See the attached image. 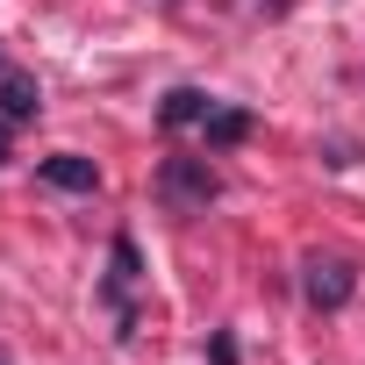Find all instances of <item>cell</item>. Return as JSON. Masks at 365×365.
<instances>
[{"mask_svg": "<svg viewBox=\"0 0 365 365\" xmlns=\"http://www.w3.org/2000/svg\"><path fill=\"white\" fill-rule=\"evenodd\" d=\"M215 194H222V179L208 158H158V201L172 215H201Z\"/></svg>", "mask_w": 365, "mask_h": 365, "instance_id": "cell-1", "label": "cell"}, {"mask_svg": "<svg viewBox=\"0 0 365 365\" xmlns=\"http://www.w3.org/2000/svg\"><path fill=\"white\" fill-rule=\"evenodd\" d=\"M301 294H308V308L336 315V308H351V294H358V265H351V258H308V265H301Z\"/></svg>", "mask_w": 365, "mask_h": 365, "instance_id": "cell-2", "label": "cell"}, {"mask_svg": "<svg viewBox=\"0 0 365 365\" xmlns=\"http://www.w3.org/2000/svg\"><path fill=\"white\" fill-rule=\"evenodd\" d=\"M36 179L58 187V194H93L101 187V165L79 158V150H51V158H36Z\"/></svg>", "mask_w": 365, "mask_h": 365, "instance_id": "cell-3", "label": "cell"}, {"mask_svg": "<svg viewBox=\"0 0 365 365\" xmlns=\"http://www.w3.org/2000/svg\"><path fill=\"white\" fill-rule=\"evenodd\" d=\"M215 108H222V101H215V93H201V86H172V93L158 101V122H165V129H201Z\"/></svg>", "mask_w": 365, "mask_h": 365, "instance_id": "cell-4", "label": "cell"}, {"mask_svg": "<svg viewBox=\"0 0 365 365\" xmlns=\"http://www.w3.org/2000/svg\"><path fill=\"white\" fill-rule=\"evenodd\" d=\"M43 115V86L29 72H0V122H36Z\"/></svg>", "mask_w": 365, "mask_h": 365, "instance_id": "cell-5", "label": "cell"}, {"mask_svg": "<svg viewBox=\"0 0 365 365\" xmlns=\"http://www.w3.org/2000/svg\"><path fill=\"white\" fill-rule=\"evenodd\" d=\"M201 136H208V150H237V143L251 136V108H215V115L201 122Z\"/></svg>", "mask_w": 365, "mask_h": 365, "instance_id": "cell-6", "label": "cell"}, {"mask_svg": "<svg viewBox=\"0 0 365 365\" xmlns=\"http://www.w3.org/2000/svg\"><path fill=\"white\" fill-rule=\"evenodd\" d=\"M208 358H215V365H237V336L215 329V336H208Z\"/></svg>", "mask_w": 365, "mask_h": 365, "instance_id": "cell-7", "label": "cell"}, {"mask_svg": "<svg viewBox=\"0 0 365 365\" xmlns=\"http://www.w3.org/2000/svg\"><path fill=\"white\" fill-rule=\"evenodd\" d=\"M258 8H265V15H287V8H294V0H258Z\"/></svg>", "mask_w": 365, "mask_h": 365, "instance_id": "cell-8", "label": "cell"}, {"mask_svg": "<svg viewBox=\"0 0 365 365\" xmlns=\"http://www.w3.org/2000/svg\"><path fill=\"white\" fill-rule=\"evenodd\" d=\"M0 158H8V122H0Z\"/></svg>", "mask_w": 365, "mask_h": 365, "instance_id": "cell-9", "label": "cell"}, {"mask_svg": "<svg viewBox=\"0 0 365 365\" xmlns=\"http://www.w3.org/2000/svg\"><path fill=\"white\" fill-rule=\"evenodd\" d=\"M165 8H187V0H165Z\"/></svg>", "mask_w": 365, "mask_h": 365, "instance_id": "cell-10", "label": "cell"}, {"mask_svg": "<svg viewBox=\"0 0 365 365\" xmlns=\"http://www.w3.org/2000/svg\"><path fill=\"white\" fill-rule=\"evenodd\" d=\"M0 72H8V58H0Z\"/></svg>", "mask_w": 365, "mask_h": 365, "instance_id": "cell-11", "label": "cell"}]
</instances>
